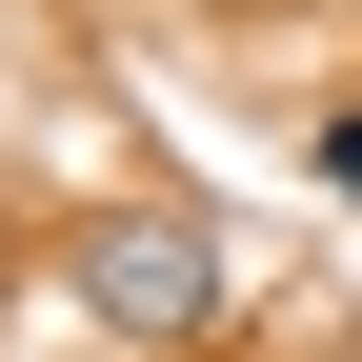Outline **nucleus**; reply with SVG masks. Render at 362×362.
<instances>
[{
    "mask_svg": "<svg viewBox=\"0 0 362 362\" xmlns=\"http://www.w3.org/2000/svg\"><path fill=\"white\" fill-rule=\"evenodd\" d=\"M322 202H362V101H342V121H322Z\"/></svg>",
    "mask_w": 362,
    "mask_h": 362,
    "instance_id": "2",
    "label": "nucleus"
},
{
    "mask_svg": "<svg viewBox=\"0 0 362 362\" xmlns=\"http://www.w3.org/2000/svg\"><path fill=\"white\" fill-rule=\"evenodd\" d=\"M61 282L101 302V322H141V342H202L221 302H242V242H221V221H161V202H121V221H81V242H61Z\"/></svg>",
    "mask_w": 362,
    "mask_h": 362,
    "instance_id": "1",
    "label": "nucleus"
}]
</instances>
